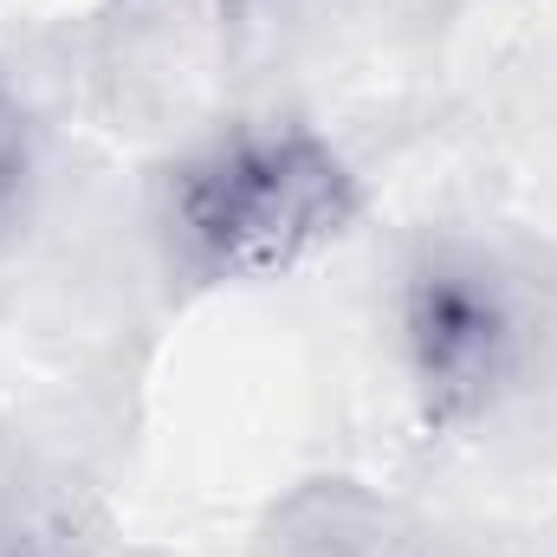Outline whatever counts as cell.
Instances as JSON below:
<instances>
[{
    "label": "cell",
    "instance_id": "7a4b0ae2",
    "mask_svg": "<svg viewBox=\"0 0 557 557\" xmlns=\"http://www.w3.org/2000/svg\"><path fill=\"white\" fill-rule=\"evenodd\" d=\"M156 221L182 278L273 285L350 240L363 221V175L298 117H247L169 162Z\"/></svg>",
    "mask_w": 557,
    "mask_h": 557
},
{
    "label": "cell",
    "instance_id": "6da1fadb",
    "mask_svg": "<svg viewBox=\"0 0 557 557\" xmlns=\"http://www.w3.org/2000/svg\"><path fill=\"white\" fill-rule=\"evenodd\" d=\"M389 363L428 441L486 434L557 370V278L493 234H421L389 278Z\"/></svg>",
    "mask_w": 557,
    "mask_h": 557
},
{
    "label": "cell",
    "instance_id": "3957f363",
    "mask_svg": "<svg viewBox=\"0 0 557 557\" xmlns=\"http://www.w3.org/2000/svg\"><path fill=\"white\" fill-rule=\"evenodd\" d=\"M33 201H39V124L13 91V78L0 72V253L26 227Z\"/></svg>",
    "mask_w": 557,
    "mask_h": 557
},
{
    "label": "cell",
    "instance_id": "277c9868",
    "mask_svg": "<svg viewBox=\"0 0 557 557\" xmlns=\"http://www.w3.org/2000/svg\"><path fill=\"white\" fill-rule=\"evenodd\" d=\"M52 532H0V557H52V545H46Z\"/></svg>",
    "mask_w": 557,
    "mask_h": 557
}]
</instances>
